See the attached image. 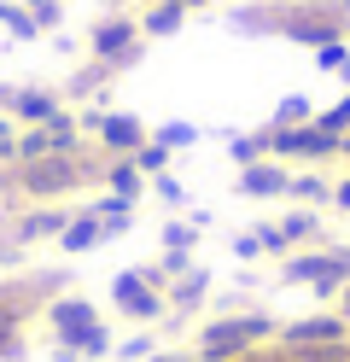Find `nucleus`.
Instances as JSON below:
<instances>
[{"label":"nucleus","mask_w":350,"mask_h":362,"mask_svg":"<svg viewBox=\"0 0 350 362\" xmlns=\"http://www.w3.org/2000/svg\"><path fill=\"white\" fill-rule=\"evenodd\" d=\"M274 315L269 310H228L216 322H204L199 339H193V362H240L251 351H263L274 339Z\"/></svg>","instance_id":"nucleus-1"},{"label":"nucleus","mask_w":350,"mask_h":362,"mask_svg":"<svg viewBox=\"0 0 350 362\" xmlns=\"http://www.w3.org/2000/svg\"><path fill=\"white\" fill-rule=\"evenodd\" d=\"M274 35L315 53L327 41H350V24H344L339 0H280L274 6Z\"/></svg>","instance_id":"nucleus-2"},{"label":"nucleus","mask_w":350,"mask_h":362,"mask_svg":"<svg viewBox=\"0 0 350 362\" xmlns=\"http://www.w3.org/2000/svg\"><path fill=\"white\" fill-rule=\"evenodd\" d=\"M140 53H146V35H140V18L134 12H105L88 24V59L105 64L111 76H123L140 64Z\"/></svg>","instance_id":"nucleus-3"},{"label":"nucleus","mask_w":350,"mask_h":362,"mask_svg":"<svg viewBox=\"0 0 350 362\" xmlns=\"http://www.w3.org/2000/svg\"><path fill=\"white\" fill-rule=\"evenodd\" d=\"M280 281L286 286H310L315 298H339L344 275V245H303V252L280 257Z\"/></svg>","instance_id":"nucleus-4"},{"label":"nucleus","mask_w":350,"mask_h":362,"mask_svg":"<svg viewBox=\"0 0 350 362\" xmlns=\"http://www.w3.org/2000/svg\"><path fill=\"white\" fill-rule=\"evenodd\" d=\"M111 304L117 315H129L134 327H152L170 315V298H163V286L152 281V269H123V275L111 281Z\"/></svg>","instance_id":"nucleus-5"},{"label":"nucleus","mask_w":350,"mask_h":362,"mask_svg":"<svg viewBox=\"0 0 350 362\" xmlns=\"http://www.w3.org/2000/svg\"><path fill=\"white\" fill-rule=\"evenodd\" d=\"M263 134H269V158H280V164H333V158H339V134H327L315 123L263 129Z\"/></svg>","instance_id":"nucleus-6"},{"label":"nucleus","mask_w":350,"mask_h":362,"mask_svg":"<svg viewBox=\"0 0 350 362\" xmlns=\"http://www.w3.org/2000/svg\"><path fill=\"white\" fill-rule=\"evenodd\" d=\"M350 339V322L339 310H321V315H298V322L280 327V345L286 351H321V345H344Z\"/></svg>","instance_id":"nucleus-7"},{"label":"nucleus","mask_w":350,"mask_h":362,"mask_svg":"<svg viewBox=\"0 0 350 362\" xmlns=\"http://www.w3.org/2000/svg\"><path fill=\"white\" fill-rule=\"evenodd\" d=\"M41 322H47V333H53L59 345H70V339H82L88 327H100V310H93L82 292H59V298H47Z\"/></svg>","instance_id":"nucleus-8"},{"label":"nucleus","mask_w":350,"mask_h":362,"mask_svg":"<svg viewBox=\"0 0 350 362\" xmlns=\"http://www.w3.org/2000/svg\"><path fill=\"white\" fill-rule=\"evenodd\" d=\"M93 141H100L105 158H134L140 146L152 141V129L140 123L134 111H111V105H105V111H100V129H93Z\"/></svg>","instance_id":"nucleus-9"},{"label":"nucleus","mask_w":350,"mask_h":362,"mask_svg":"<svg viewBox=\"0 0 350 362\" xmlns=\"http://www.w3.org/2000/svg\"><path fill=\"white\" fill-rule=\"evenodd\" d=\"M64 105H70V100L59 94V88H35V82H23L18 94H12V123H18V129H41V123H53Z\"/></svg>","instance_id":"nucleus-10"},{"label":"nucleus","mask_w":350,"mask_h":362,"mask_svg":"<svg viewBox=\"0 0 350 362\" xmlns=\"http://www.w3.org/2000/svg\"><path fill=\"white\" fill-rule=\"evenodd\" d=\"M70 216H76L70 205H30V211H18V216H12V240H18V245H35V240H59Z\"/></svg>","instance_id":"nucleus-11"},{"label":"nucleus","mask_w":350,"mask_h":362,"mask_svg":"<svg viewBox=\"0 0 350 362\" xmlns=\"http://www.w3.org/2000/svg\"><path fill=\"white\" fill-rule=\"evenodd\" d=\"M286 181H292V164H280V158H257V164L240 170V193L245 199H286Z\"/></svg>","instance_id":"nucleus-12"},{"label":"nucleus","mask_w":350,"mask_h":362,"mask_svg":"<svg viewBox=\"0 0 350 362\" xmlns=\"http://www.w3.org/2000/svg\"><path fill=\"white\" fill-rule=\"evenodd\" d=\"M134 18H140V35H146V41H170V35L187 30V18H193V12H187L181 0H146Z\"/></svg>","instance_id":"nucleus-13"},{"label":"nucleus","mask_w":350,"mask_h":362,"mask_svg":"<svg viewBox=\"0 0 350 362\" xmlns=\"http://www.w3.org/2000/svg\"><path fill=\"white\" fill-rule=\"evenodd\" d=\"M163 298H170V322H181V315H193L210 298V275L204 269H187V275H175L170 286H163Z\"/></svg>","instance_id":"nucleus-14"},{"label":"nucleus","mask_w":350,"mask_h":362,"mask_svg":"<svg viewBox=\"0 0 350 362\" xmlns=\"http://www.w3.org/2000/svg\"><path fill=\"white\" fill-rule=\"evenodd\" d=\"M100 245H105V228H100V216H93V211L82 205L76 216L64 222V234H59V252H64V257H82V252H100Z\"/></svg>","instance_id":"nucleus-15"},{"label":"nucleus","mask_w":350,"mask_h":362,"mask_svg":"<svg viewBox=\"0 0 350 362\" xmlns=\"http://www.w3.org/2000/svg\"><path fill=\"white\" fill-rule=\"evenodd\" d=\"M286 205H333V181H327L315 164L292 170V181H286Z\"/></svg>","instance_id":"nucleus-16"},{"label":"nucleus","mask_w":350,"mask_h":362,"mask_svg":"<svg viewBox=\"0 0 350 362\" xmlns=\"http://www.w3.org/2000/svg\"><path fill=\"white\" fill-rule=\"evenodd\" d=\"M280 234L292 240V252H298V245H327V228H321V211L315 205H292L286 216H280Z\"/></svg>","instance_id":"nucleus-17"},{"label":"nucleus","mask_w":350,"mask_h":362,"mask_svg":"<svg viewBox=\"0 0 350 362\" xmlns=\"http://www.w3.org/2000/svg\"><path fill=\"white\" fill-rule=\"evenodd\" d=\"M88 211L100 216L105 240H117V234H129V228H134V199H117V193H105V199H88Z\"/></svg>","instance_id":"nucleus-18"},{"label":"nucleus","mask_w":350,"mask_h":362,"mask_svg":"<svg viewBox=\"0 0 350 362\" xmlns=\"http://www.w3.org/2000/svg\"><path fill=\"white\" fill-rule=\"evenodd\" d=\"M100 181H105L117 199H134V205H140V193H146V175L134 170V158H105V175Z\"/></svg>","instance_id":"nucleus-19"},{"label":"nucleus","mask_w":350,"mask_h":362,"mask_svg":"<svg viewBox=\"0 0 350 362\" xmlns=\"http://www.w3.org/2000/svg\"><path fill=\"white\" fill-rule=\"evenodd\" d=\"M298 123H315V100L310 94H280L263 129H298Z\"/></svg>","instance_id":"nucleus-20"},{"label":"nucleus","mask_w":350,"mask_h":362,"mask_svg":"<svg viewBox=\"0 0 350 362\" xmlns=\"http://www.w3.org/2000/svg\"><path fill=\"white\" fill-rule=\"evenodd\" d=\"M0 24H6V35H12V41H41L35 12L23 6V0H0Z\"/></svg>","instance_id":"nucleus-21"},{"label":"nucleus","mask_w":350,"mask_h":362,"mask_svg":"<svg viewBox=\"0 0 350 362\" xmlns=\"http://www.w3.org/2000/svg\"><path fill=\"white\" fill-rule=\"evenodd\" d=\"M64 351H76V362H100V356H111V351H117V339H111V327L100 322V327H88L82 339H70Z\"/></svg>","instance_id":"nucleus-22"},{"label":"nucleus","mask_w":350,"mask_h":362,"mask_svg":"<svg viewBox=\"0 0 350 362\" xmlns=\"http://www.w3.org/2000/svg\"><path fill=\"white\" fill-rule=\"evenodd\" d=\"M105 82H111V71H105V64H93V59H88V71H76V76H70L64 100H100V94H105Z\"/></svg>","instance_id":"nucleus-23"},{"label":"nucleus","mask_w":350,"mask_h":362,"mask_svg":"<svg viewBox=\"0 0 350 362\" xmlns=\"http://www.w3.org/2000/svg\"><path fill=\"white\" fill-rule=\"evenodd\" d=\"M315 71L350 82V41H327V47H315Z\"/></svg>","instance_id":"nucleus-24"},{"label":"nucleus","mask_w":350,"mask_h":362,"mask_svg":"<svg viewBox=\"0 0 350 362\" xmlns=\"http://www.w3.org/2000/svg\"><path fill=\"white\" fill-rule=\"evenodd\" d=\"M152 141H158V146H170V152H187V146L199 141V123H187V117H175V123H158V129H152Z\"/></svg>","instance_id":"nucleus-25"},{"label":"nucleus","mask_w":350,"mask_h":362,"mask_svg":"<svg viewBox=\"0 0 350 362\" xmlns=\"http://www.w3.org/2000/svg\"><path fill=\"white\" fill-rule=\"evenodd\" d=\"M228 158H233V164H257V158H269V134L263 129H257V134H233V141H228Z\"/></svg>","instance_id":"nucleus-26"},{"label":"nucleus","mask_w":350,"mask_h":362,"mask_svg":"<svg viewBox=\"0 0 350 362\" xmlns=\"http://www.w3.org/2000/svg\"><path fill=\"white\" fill-rule=\"evenodd\" d=\"M193 245H199V228H193L187 216H170V222H163V252H187V257H193Z\"/></svg>","instance_id":"nucleus-27"},{"label":"nucleus","mask_w":350,"mask_h":362,"mask_svg":"<svg viewBox=\"0 0 350 362\" xmlns=\"http://www.w3.org/2000/svg\"><path fill=\"white\" fill-rule=\"evenodd\" d=\"M170 164H175V152H170V146H158V141H146V146L134 152V170L146 175V181H152V175H163Z\"/></svg>","instance_id":"nucleus-28"},{"label":"nucleus","mask_w":350,"mask_h":362,"mask_svg":"<svg viewBox=\"0 0 350 362\" xmlns=\"http://www.w3.org/2000/svg\"><path fill=\"white\" fill-rule=\"evenodd\" d=\"M315 129H327V134H344V129H350V88H344L333 105H321V111H315Z\"/></svg>","instance_id":"nucleus-29"},{"label":"nucleus","mask_w":350,"mask_h":362,"mask_svg":"<svg viewBox=\"0 0 350 362\" xmlns=\"http://www.w3.org/2000/svg\"><path fill=\"white\" fill-rule=\"evenodd\" d=\"M152 351H158V333H129V339H117L111 356H117V362H146Z\"/></svg>","instance_id":"nucleus-30"},{"label":"nucleus","mask_w":350,"mask_h":362,"mask_svg":"<svg viewBox=\"0 0 350 362\" xmlns=\"http://www.w3.org/2000/svg\"><path fill=\"white\" fill-rule=\"evenodd\" d=\"M30 12H35V30H41V35H59V24H64V0H35Z\"/></svg>","instance_id":"nucleus-31"},{"label":"nucleus","mask_w":350,"mask_h":362,"mask_svg":"<svg viewBox=\"0 0 350 362\" xmlns=\"http://www.w3.org/2000/svg\"><path fill=\"white\" fill-rule=\"evenodd\" d=\"M152 193L163 199V205H175V211L187 205V187H181V175H175V170H163V175H152Z\"/></svg>","instance_id":"nucleus-32"},{"label":"nucleus","mask_w":350,"mask_h":362,"mask_svg":"<svg viewBox=\"0 0 350 362\" xmlns=\"http://www.w3.org/2000/svg\"><path fill=\"white\" fill-rule=\"evenodd\" d=\"M257 240H263L269 257H292V240L280 234V222H257Z\"/></svg>","instance_id":"nucleus-33"},{"label":"nucleus","mask_w":350,"mask_h":362,"mask_svg":"<svg viewBox=\"0 0 350 362\" xmlns=\"http://www.w3.org/2000/svg\"><path fill=\"white\" fill-rule=\"evenodd\" d=\"M233 257H240V263H257V257H269V252H263V240H257V228H245L240 240H233Z\"/></svg>","instance_id":"nucleus-34"},{"label":"nucleus","mask_w":350,"mask_h":362,"mask_svg":"<svg viewBox=\"0 0 350 362\" xmlns=\"http://www.w3.org/2000/svg\"><path fill=\"white\" fill-rule=\"evenodd\" d=\"M333 205L350 216V175H344V181H333Z\"/></svg>","instance_id":"nucleus-35"},{"label":"nucleus","mask_w":350,"mask_h":362,"mask_svg":"<svg viewBox=\"0 0 350 362\" xmlns=\"http://www.w3.org/2000/svg\"><path fill=\"white\" fill-rule=\"evenodd\" d=\"M146 362H193V351H163V345H158Z\"/></svg>","instance_id":"nucleus-36"},{"label":"nucleus","mask_w":350,"mask_h":362,"mask_svg":"<svg viewBox=\"0 0 350 362\" xmlns=\"http://www.w3.org/2000/svg\"><path fill=\"white\" fill-rule=\"evenodd\" d=\"M240 362H292L286 351H251V356H240Z\"/></svg>","instance_id":"nucleus-37"},{"label":"nucleus","mask_w":350,"mask_h":362,"mask_svg":"<svg viewBox=\"0 0 350 362\" xmlns=\"http://www.w3.org/2000/svg\"><path fill=\"white\" fill-rule=\"evenodd\" d=\"M339 315H344V322H350V281L339 286Z\"/></svg>","instance_id":"nucleus-38"},{"label":"nucleus","mask_w":350,"mask_h":362,"mask_svg":"<svg viewBox=\"0 0 350 362\" xmlns=\"http://www.w3.org/2000/svg\"><path fill=\"white\" fill-rule=\"evenodd\" d=\"M12 94H18V88H12V82H0V111H12Z\"/></svg>","instance_id":"nucleus-39"},{"label":"nucleus","mask_w":350,"mask_h":362,"mask_svg":"<svg viewBox=\"0 0 350 362\" xmlns=\"http://www.w3.org/2000/svg\"><path fill=\"white\" fill-rule=\"evenodd\" d=\"M339 158H344V164H350V129L339 134Z\"/></svg>","instance_id":"nucleus-40"},{"label":"nucleus","mask_w":350,"mask_h":362,"mask_svg":"<svg viewBox=\"0 0 350 362\" xmlns=\"http://www.w3.org/2000/svg\"><path fill=\"white\" fill-rule=\"evenodd\" d=\"M181 6H187V12H204V6H216V0H181Z\"/></svg>","instance_id":"nucleus-41"},{"label":"nucleus","mask_w":350,"mask_h":362,"mask_svg":"<svg viewBox=\"0 0 350 362\" xmlns=\"http://www.w3.org/2000/svg\"><path fill=\"white\" fill-rule=\"evenodd\" d=\"M339 12H344V24H350V0H339Z\"/></svg>","instance_id":"nucleus-42"},{"label":"nucleus","mask_w":350,"mask_h":362,"mask_svg":"<svg viewBox=\"0 0 350 362\" xmlns=\"http://www.w3.org/2000/svg\"><path fill=\"white\" fill-rule=\"evenodd\" d=\"M23 6H35V0H23Z\"/></svg>","instance_id":"nucleus-43"},{"label":"nucleus","mask_w":350,"mask_h":362,"mask_svg":"<svg viewBox=\"0 0 350 362\" xmlns=\"http://www.w3.org/2000/svg\"><path fill=\"white\" fill-rule=\"evenodd\" d=\"M140 6H146V0H140Z\"/></svg>","instance_id":"nucleus-44"}]
</instances>
